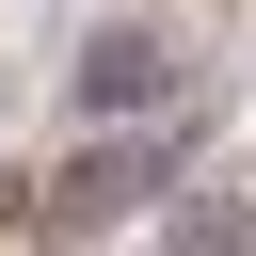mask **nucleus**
Wrapping results in <instances>:
<instances>
[{
	"instance_id": "f257e3e1",
	"label": "nucleus",
	"mask_w": 256,
	"mask_h": 256,
	"mask_svg": "<svg viewBox=\"0 0 256 256\" xmlns=\"http://www.w3.org/2000/svg\"><path fill=\"white\" fill-rule=\"evenodd\" d=\"M192 80H208V64H192V32L128 0V16H80V48H64V80H48V96H64V128H128V112H176Z\"/></svg>"
},
{
	"instance_id": "f03ea898",
	"label": "nucleus",
	"mask_w": 256,
	"mask_h": 256,
	"mask_svg": "<svg viewBox=\"0 0 256 256\" xmlns=\"http://www.w3.org/2000/svg\"><path fill=\"white\" fill-rule=\"evenodd\" d=\"M144 224H160L176 256H240V240H256V192H240V176H192V192L160 176V208H144Z\"/></svg>"
}]
</instances>
